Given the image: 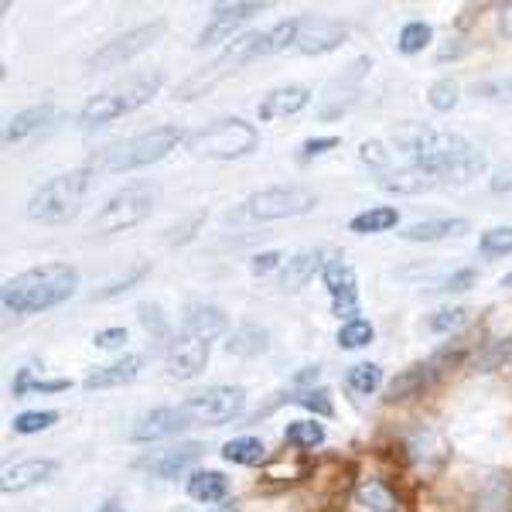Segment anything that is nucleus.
Returning a JSON list of instances; mask_svg holds the SVG:
<instances>
[{
  "label": "nucleus",
  "mask_w": 512,
  "mask_h": 512,
  "mask_svg": "<svg viewBox=\"0 0 512 512\" xmlns=\"http://www.w3.org/2000/svg\"><path fill=\"white\" fill-rule=\"evenodd\" d=\"M393 144L417 168H427L441 185H472L485 175V151L454 130H437L431 123H396Z\"/></svg>",
  "instance_id": "obj_1"
},
{
  "label": "nucleus",
  "mask_w": 512,
  "mask_h": 512,
  "mask_svg": "<svg viewBox=\"0 0 512 512\" xmlns=\"http://www.w3.org/2000/svg\"><path fill=\"white\" fill-rule=\"evenodd\" d=\"M79 287V270L72 263H41L4 284V308L14 315H38L59 308Z\"/></svg>",
  "instance_id": "obj_2"
},
{
  "label": "nucleus",
  "mask_w": 512,
  "mask_h": 512,
  "mask_svg": "<svg viewBox=\"0 0 512 512\" xmlns=\"http://www.w3.org/2000/svg\"><path fill=\"white\" fill-rule=\"evenodd\" d=\"M161 82H164L161 72H144V76H130L117 82V86L103 89V93H96L79 110V127L93 130V127H103V123H113V120L127 117V113L140 110V106H147L158 96Z\"/></svg>",
  "instance_id": "obj_3"
},
{
  "label": "nucleus",
  "mask_w": 512,
  "mask_h": 512,
  "mask_svg": "<svg viewBox=\"0 0 512 512\" xmlns=\"http://www.w3.org/2000/svg\"><path fill=\"white\" fill-rule=\"evenodd\" d=\"M181 140V130L175 123H161V127H151L144 134H134L120 144H110L96 154L89 168L93 171H110V175H120V171H134V168H147V164L161 161L168 151H175V144Z\"/></svg>",
  "instance_id": "obj_4"
},
{
  "label": "nucleus",
  "mask_w": 512,
  "mask_h": 512,
  "mask_svg": "<svg viewBox=\"0 0 512 512\" xmlns=\"http://www.w3.org/2000/svg\"><path fill=\"white\" fill-rule=\"evenodd\" d=\"M89 185H93V168H76L65 171V175H55L28 198V216L35 222H45V226H62V222L76 219Z\"/></svg>",
  "instance_id": "obj_5"
},
{
  "label": "nucleus",
  "mask_w": 512,
  "mask_h": 512,
  "mask_svg": "<svg viewBox=\"0 0 512 512\" xmlns=\"http://www.w3.org/2000/svg\"><path fill=\"white\" fill-rule=\"evenodd\" d=\"M256 55H260V31H250V35L233 38L209 65H202V69L192 72L185 82H178L175 99H181V103H192V99L212 93L219 82H226L233 72L243 69L246 62L256 59Z\"/></svg>",
  "instance_id": "obj_6"
},
{
  "label": "nucleus",
  "mask_w": 512,
  "mask_h": 512,
  "mask_svg": "<svg viewBox=\"0 0 512 512\" xmlns=\"http://www.w3.org/2000/svg\"><path fill=\"white\" fill-rule=\"evenodd\" d=\"M256 147H260V130L239 117L216 120L188 137V151L195 158H209V161H236L253 154Z\"/></svg>",
  "instance_id": "obj_7"
},
{
  "label": "nucleus",
  "mask_w": 512,
  "mask_h": 512,
  "mask_svg": "<svg viewBox=\"0 0 512 512\" xmlns=\"http://www.w3.org/2000/svg\"><path fill=\"white\" fill-rule=\"evenodd\" d=\"M161 188L151 185V181H137V185H127L120 192H113L106 198V205L96 212L93 219V233L96 236H113V233H127V229L140 226L158 205Z\"/></svg>",
  "instance_id": "obj_8"
},
{
  "label": "nucleus",
  "mask_w": 512,
  "mask_h": 512,
  "mask_svg": "<svg viewBox=\"0 0 512 512\" xmlns=\"http://www.w3.org/2000/svg\"><path fill=\"white\" fill-rule=\"evenodd\" d=\"M318 205V195L304 185H274V188H263L246 198L243 212L250 219H260V222H274V219H294V216H304Z\"/></svg>",
  "instance_id": "obj_9"
},
{
  "label": "nucleus",
  "mask_w": 512,
  "mask_h": 512,
  "mask_svg": "<svg viewBox=\"0 0 512 512\" xmlns=\"http://www.w3.org/2000/svg\"><path fill=\"white\" fill-rule=\"evenodd\" d=\"M246 407V390L243 386H209L202 393H192L181 410L188 414V420L202 427H222L229 420H236Z\"/></svg>",
  "instance_id": "obj_10"
},
{
  "label": "nucleus",
  "mask_w": 512,
  "mask_h": 512,
  "mask_svg": "<svg viewBox=\"0 0 512 512\" xmlns=\"http://www.w3.org/2000/svg\"><path fill=\"white\" fill-rule=\"evenodd\" d=\"M164 24L161 18L158 21H147V24H137V28H130V31H123L120 38H113V41H106L99 52L89 55V62H86V69L89 72H106V69H117V65L123 62H130L134 55L140 52H147L151 45H158V38L164 35Z\"/></svg>",
  "instance_id": "obj_11"
},
{
  "label": "nucleus",
  "mask_w": 512,
  "mask_h": 512,
  "mask_svg": "<svg viewBox=\"0 0 512 512\" xmlns=\"http://www.w3.org/2000/svg\"><path fill=\"white\" fill-rule=\"evenodd\" d=\"M168 342L171 345H168V355H164V366H168L171 379H195L205 366H209L212 338L181 328V332L171 335Z\"/></svg>",
  "instance_id": "obj_12"
},
{
  "label": "nucleus",
  "mask_w": 512,
  "mask_h": 512,
  "mask_svg": "<svg viewBox=\"0 0 512 512\" xmlns=\"http://www.w3.org/2000/svg\"><path fill=\"white\" fill-rule=\"evenodd\" d=\"M321 280H325L328 294H332V311L335 318L342 321H355L359 318V280H355V270L345 256H332L325 260V270H321Z\"/></svg>",
  "instance_id": "obj_13"
},
{
  "label": "nucleus",
  "mask_w": 512,
  "mask_h": 512,
  "mask_svg": "<svg viewBox=\"0 0 512 512\" xmlns=\"http://www.w3.org/2000/svg\"><path fill=\"white\" fill-rule=\"evenodd\" d=\"M263 0L256 4V0H239V4H219L216 11H212V21L202 28V35H198L195 45L205 48V45H219V41H233L239 38V24H246L250 18H256V14L263 11Z\"/></svg>",
  "instance_id": "obj_14"
},
{
  "label": "nucleus",
  "mask_w": 512,
  "mask_h": 512,
  "mask_svg": "<svg viewBox=\"0 0 512 512\" xmlns=\"http://www.w3.org/2000/svg\"><path fill=\"white\" fill-rule=\"evenodd\" d=\"M345 38H349V28H345L342 21H332V18H301V31H297L294 52H301V55H325V52H335V48H342Z\"/></svg>",
  "instance_id": "obj_15"
},
{
  "label": "nucleus",
  "mask_w": 512,
  "mask_h": 512,
  "mask_svg": "<svg viewBox=\"0 0 512 512\" xmlns=\"http://www.w3.org/2000/svg\"><path fill=\"white\" fill-rule=\"evenodd\" d=\"M188 427H192V420H188V414L178 403V407H158L151 414H144L134 424L130 437L134 441H161V437H175L181 431H188Z\"/></svg>",
  "instance_id": "obj_16"
},
{
  "label": "nucleus",
  "mask_w": 512,
  "mask_h": 512,
  "mask_svg": "<svg viewBox=\"0 0 512 512\" xmlns=\"http://www.w3.org/2000/svg\"><path fill=\"white\" fill-rule=\"evenodd\" d=\"M308 103H311V89L301 86V82H291V86L270 89V93L256 103V117H260V120L294 117V113H301Z\"/></svg>",
  "instance_id": "obj_17"
},
{
  "label": "nucleus",
  "mask_w": 512,
  "mask_h": 512,
  "mask_svg": "<svg viewBox=\"0 0 512 512\" xmlns=\"http://www.w3.org/2000/svg\"><path fill=\"white\" fill-rule=\"evenodd\" d=\"M140 369H144V355H137V352L123 355V359L110 362V366L93 369V373L82 379V386H86V390H113V386H127L140 376Z\"/></svg>",
  "instance_id": "obj_18"
},
{
  "label": "nucleus",
  "mask_w": 512,
  "mask_h": 512,
  "mask_svg": "<svg viewBox=\"0 0 512 512\" xmlns=\"http://www.w3.org/2000/svg\"><path fill=\"white\" fill-rule=\"evenodd\" d=\"M55 472H59V461L52 458H31V461H18V465L4 468V482H0V489L7 495L11 492H24L31 489V485H41L48 482Z\"/></svg>",
  "instance_id": "obj_19"
},
{
  "label": "nucleus",
  "mask_w": 512,
  "mask_h": 512,
  "mask_svg": "<svg viewBox=\"0 0 512 512\" xmlns=\"http://www.w3.org/2000/svg\"><path fill=\"white\" fill-rule=\"evenodd\" d=\"M379 188L383 192H393V195H424L431 188H441L427 168H417V164H407V168H396V171H386L379 175Z\"/></svg>",
  "instance_id": "obj_20"
},
{
  "label": "nucleus",
  "mask_w": 512,
  "mask_h": 512,
  "mask_svg": "<svg viewBox=\"0 0 512 512\" xmlns=\"http://www.w3.org/2000/svg\"><path fill=\"white\" fill-rule=\"evenodd\" d=\"M55 120V106L52 103H41V106H28V110L14 113L11 120H7L4 127V144H24L31 134H38V130H45L48 123Z\"/></svg>",
  "instance_id": "obj_21"
},
{
  "label": "nucleus",
  "mask_w": 512,
  "mask_h": 512,
  "mask_svg": "<svg viewBox=\"0 0 512 512\" xmlns=\"http://www.w3.org/2000/svg\"><path fill=\"white\" fill-rule=\"evenodd\" d=\"M202 454H205V444L185 441V444H178V448H171V451H161L154 461H147V468H151L158 478H178L181 472H188V468H192Z\"/></svg>",
  "instance_id": "obj_22"
},
{
  "label": "nucleus",
  "mask_w": 512,
  "mask_h": 512,
  "mask_svg": "<svg viewBox=\"0 0 512 512\" xmlns=\"http://www.w3.org/2000/svg\"><path fill=\"white\" fill-rule=\"evenodd\" d=\"M468 219H424L414 222V226L403 229V239L407 243H437V239H451V236H465L468 233Z\"/></svg>",
  "instance_id": "obj_23"
},
{
  "label": "nucleus",
  "mask_w": 512,
  "mask_h": 512,
  "mask_svg": "<svg viewBox=\"0 0 512 512\" xmlns=\"http://www.w3.org/2000/svg\"><path fill=\"white\" fill-rule=\"evenodd\" d=\"M226 311L216 308V304H188L185 315H181V328L195 335H205V338H216L226 332Z\"/></svg>",
  "instance_id": "obj_24"
},
{
  "label": "nucleus",
  "mask_w": 512,
  "mask_h": 512,
  "mask_svg": "<svg viewBox=\"0 0 512 512\" xmlns=\"http://www.w3.org/2000/svg\"><path fill=\"white\" fill-rule=\"evenodd\" d=\"M437 373H441V369L434 366V359H431V362H417V366L403 369V373L390 383V390H386V393H390L386 400H407V396L420 393L424 386H431V379H434Z\"/></svg>",
  "instance_id": "obj_25"
},
{
  "label": "nucleus",
  "mask_w": 512,
  "mask_h": 512,
  "mask_svg": "<svg viewBox=\"0 0 512 512\" xmlns=\"http://www.w3.org/2000/svg\"><path fill=\"white\" fill-rule=\"evenodd\" d=\"M318 270H325V260H321L318 250L297 253L294 260H287L284 274H280V287H284V291H301V287L308 284V280L315 277Z\"/></svg>",
  "instance_id": "obj_26"
},
{
  "label": "nucleus",
  "mask_w": 512,
  "mask_h": 512,
  "mask_svg": "<svg viewBox=\"0 0 512 512\" xmlns=\"http://www.w3.org/2000/svg\"><path fill=\"white\" fill-rule=\"evenodd\" d=\"M188 495H192L195 502H205V506L222 502L229 495V478L222 472H195L188 478Z\"/></svg>",
  "instance_id": "obj_27"
},
{
  "label": "nucleus",
  "mask_w": 512,
  "mask_h": 512,
  "mask_svg": "<svg viewBox=\"0 0 512 512\" xmlns=\"http://www.w3.org/2000/svg\"><path fill=\"white\" fill-rule=\"evenodd\" d=\"M226 352L239 355V359H253V355L267 352V328L260 325H243L226 338Z\"/></svg>",
  "instance_id": "obj_28"
},
{
  "label": "nucleus",
  "mask_w": 512,
  "mask_h": 512,
  "mask_svg": "<svg viewBox=\"0 0 512 512\" xmlns=\"http://www.w3.org/2000/svg\"><path fill=\"white\" fill-rule=\"evenodd\" d=\"M396 222H400V212L390 209V205H376V209L359 212V216L349 222V229L359 236H373V233H390Z\"/></svg>",
  "instance_id": "obj_29"
},
{
  "label": "nucleus",
  "mask_w": 512,
  "mask_h": 512,
  "mask_svg": "<svg viewBox=\"0 0 512 512\" xmlns=\"http://www.w3.org/2000/svg\"><path fill=\"white\" fill-rule=\"evenodd\" d=\"M297 31H301V18H287L274 24L270 31H260V55H277V52L294 48Z\"/></svg>",
  "instance_id": "obj_30"
},
{
  "label": "nucleus",
  "mask_w": 512,
  "mask_h": 512,
  "mask_svg": "<svg viewBox=\"0 0 512 512\" xmlns=\"http://www.w3.org/2000/svg\"><path fill=\"white\" fill-rule=\"evenodd\" d=\"M222 458L233 461V465H260L267 458L260 437H233V441L222 444Z\"/></svg>",
  "instance_id": "obj_31"
},
{
  "label": "nucleus",
  "mask_w": 512,
  "mask_h": 512,
  "mask_svg": "<svg viewBox=\"0 0 512 512\" xmlns=\"http://www.w3.org/2000/svg\"><path fill=\"white\" fill-rule=\"evenodd\" d=\"M355 499H359V506L366 512H400V502H396V495L383 482H362L355 489Z\"/></svg>",
  "instance_id": "obj_32"
},
{
  "label": "nucleus",
  "mask_w": 512,
  "mask_h": 512,
  "mask_svg": "<svg viewBox=\"0 0 512 512\" xmlns=\"http://www.w3.org/2000/svg\"><path fill=\"white\" fill-rule=\"evenodd\" d=\"M431 38H434V28L427 21H407L400 28L396 48H400L403 55H417V52H424V48L431 45Z\"/></svg>",
  "instance_id": "obj_33"
},
{
  "label": "nucleus",
  "mask_w": 512,
  "mask_h": 512,
  "mask_svg": "<svg viewBox=\"0 0 512 512\" xmlns=\"http://www.w3.org/2000/svg\"><path fill=\"white\" fill-rule=\"evenodd\" d=\"M284 441L294 448H318V444H325V427L318 420H294L284 427Z\"/></svg>",
  "instance_id": "obj_34"
},
{
  "label": "nucleus",
  "mask_w": 512,
  "mask_h": 512,
  "mask_svg": "<svg viewBox=\"0 0 512 512\" xmlns=\"http://www.w3.org/2000/svg\"><path fill=\"white\" fill-rule=\"evenodd\" d=\"M69 379H35L31 376V369H21L18 376H14L11 383V393L14 396H28V393H62L69 390Z\"/></svg>",
  "instance_id": "obj_35"
},
{
  "label": "nucleus",
  "mask_w": 512,
  "mask_h": 512,
  "mask_svg": "<svg viewBox=\"0 0 512 512\" xmlns=\"http://www.w3.org/2000/svg\"><path fill=\"white\" fill-rule=\"evenodd\" d=\"M345 383H349L355 393L369 396L379 390V383H383V369H379L376 362H359V366H352L349 373H345Z\"/></svg>",
  "instance_id": "obj_36"
},
{
  "label": "nucleus",
  "mask_w": 512,
  "mask_h": 512,
  "mask_svg": "<svg viewBox=\"0 0 512 512\" xmlns=\"http://www.w3.org/2000/svg\"><path fill=\"white\" fill-rule=\"evenodd\" d=\"M373 338H376V328L369 325L366 318L345 321V325L338 328V345H342V349H366Z\"/></svg>",
  "instance_id": "obj_37"
},
{
  "label": "nucleus",
  "mask_w": 512,
  "mask_h": 512,
  "mask_svg": "<svg viewBox=\"0 0 512 512\" xmlns=\"http://www.w3.org/2000/svg\"><path fill=\"white\" fill-rule=\"evenodd\" d=\"M472 318V308H441V311H434L431 318H427V328L431 332H437V335H448V332H458L465 321Z\"/></svg>",
  "instance_id": "obj_38"
},
{
  "label": "nucleus",
  "mask_w": 512,
  "mask_h": 512,
  "mask_svg": "<svg viewBox=\"0 0 512 512\" xmlns=\"http://www.w3.org/2000/svg\"><path fill=\"white\" fill-rule=\"evenodd\" d=\"M458 82L454 79H437L431 89H427V103H431V110H437V113H448V110H454L458 106Z\"/></svg>",
  "instance_id": "obj_39"
},
{
  "label": "nucleus",
  "mask_w": 512,
  "mask_h": 512,
  "mask_svg": "<svg viewBox=\"0 0 512 512\" xmlns=\"http://www.w3.org/2000/svg\"><path fill=\"white\" fill-rule=\"evenodd\" d=\"M478 253L482 256H509L512 253V226H495L478 239Z\"/></svg>",
  "instance_id": "obj_40"
},
{
  "label": "nucleus",
  "mask_w": 512,
  "mask_h": 512,
  "mask_svg": "<svg viewBox=\"0 0 512 512\" xmlns=\"http://www.w3.org/2000/svg\"><path fill=\"white\" fill-rule=\"evenodd\" d=\"M52 424H59V414H55V410H28V414L14 417V431L18 434H41Z\"/></svg>",
  "instance_id": "obj_41"
},
{
  "label": "nucleus",
  "mask_w": 512,
  "mask_h": 512,
  "mask_svg": "<svg viewBox=\"0 0 512 512\" xmlns=\"http://www.w3.org/2000/svg\"><path fill=\"white\" fill-rule=\"evenodd\" d=\"M472 93L478 99H492V103H509L512 106V76H495V79L475 82Z\"/></svg>",
  "instance_id": "obj_42"
},
{
  "label": "nucleus",
  "mask_w": 512,
  "mask_h": 512,
  "mask_svg": "<svg viewBox=\"0 0 512 512\" xmlns=\"http://www.w3.org/2000/svg\"><path fill=\"white\" fill-rule=\"evenodd\" d=\"M359 158H362V164H369V168H376L379 175H386V171H390L393 154L386 151L383 140H366V144L359 147Z\"/></svg>",
  "instance_id": "obj_43"
},
{
  "label": "nucleus",
  "mask_w": 512,
  "mask_h": 512,
  "mask_svg": "<svg viewBox=\"0 0 512 512\" xmlns=\"http://www.w3.org/2000/svg\"><path fill=\"white\" fill-rule=\"evenodd\" d=\"M291 400L297 403V407L315 410L318 417H332L335 414V403H332V393H328V390H308V393L291 396Z\"/></svg>",
  "instance_id": "obj_44"
},
{
  "label": "nucleus",
  "mask_w": 512,
  "mask_h": 512,
  "mask_svg": "<svg viewBox=\"0 0 512 512\" xmlns=\"http://www.w3.org/2000/svg\"><path fill=\"white\" fill-rule=\"evenodd\" d=\"M205 222V212H195L188 222H181V226H171L168 229V243L171 246H181V243H188V239H195V229Z\"/></svg>",
  "instance_id": "obj_45"
},
{
  "label": "nucleus",
  "mask_w": 512,
  "mask_h": 512,
  "mask_svg": "<svg viewBox=\"0 0 512 512\" xmlns=\"http://www.w3.org/2000/svg\"><path fill=\"white\" fill-rule=\"evenodd\" d=\"M335 147H338V137H315V140H304V144H301V161L321 158V154L335 151Z\"/></svg>",
  "instance_id": "obj_46"
},
{
  "label": "nucleus",
  "mask_w": 512,
  "mask_h": 512,
  "mask_svg": "<svg viewBox=\"0 0 512 512\" xmlns=\"http://www.w3.org/2000/svg\"><path fill=\"white\" fill-rule=\"evenodd\" d=\"M475 280H478V270L465 267V270H458V274H451L448 280H441V287H437V291H468Z\"/></svg>",
  "instance_id": "obj_47"
},
{
  "label": "nucleus",
  "mask_w": 512,
  "mask_h": 512,
  "mask_svg": "<svg viewBox=\"0 0 512 512\" xmlns=\"http://www.w3.org/2000/svg\"><path fill=\"white\" fill-rule=\"evenodd\" d=\"M137 311H140V321L147 325V332L154 328V332H158L161 338L168 335V321L161 318V308H158V304H140Z\"/></svg>",
  "instance_id": "obj_48"
},
{
  "label": "nucleus",
  "mask_w": 512,
  "mask_h": 512,
  "mask_svg": "<svg viewBox=\"0 0 512 512\" xmlns=\"http://www.w3.org/2000/svg\"><path fill=\"white\" fill-rule=\"evenodd\" d=\"M280 260H284V253L263 250V253H256L253 260H250V270H253L256 277H263V274H270V270H277V267H280Z\"/></svg>",
  "instance_id": "obj_49"
},
{
  "label": "nucleus",
  "mask_w": 512,
  "mask_h": 512,
  "mask_svg": "<svg viewBox=\"0 0 512 512\" xmlns=\"http://www.w3.org/2000/svg\"><path fill=\"white\" fill-rule=\"evenodd\" d=\"M123 342H127V328H103L93 338L96 349H123Z\"/></svg>",
  "instance_id": "obj_50"
},
{
  "label": "nucleus",
  "mask_w": 512,
  "mask_h": 512,
  "mask_svg": "<svg viewBox=\"0 0 512 512\" xmlns=\"http://www.w3.org/2000/svg\"><path fill=\"white\" fill-rule=\"evenodd\" d=\"M144 274H147V267H140L137 274H130L127 280H120V284H110V287H106V291H99L96 297H103V301H106V297H117V294H123V291H127L130 284H137V280L144 277Z\"/></svg>",
  "instance_id": "obj_51"
},
{
  "label": "nucleus",
  "mask_w": 512,
  "mask_h": 512,
  "mask_svg": "<svg viewBox=\"0 0 512 512\" xmlns=\"http://www.w3.org/2000/svg\"><path fill=\"white\" fill-rule=\"evenodd\" d=\"M499 28H502V35L512 38V4L502 7V14H499Z\"/></svg>",
  "instance_id": "obj_52"
},
{
  "label": "nucleus",
  "mask_w": 512,
  "mask_h": 512,
  "mask_svg": "<svg viewBox=\"0 0 512 512\" xmlns=\"http://www.w3.org/2000/svg\"><path fill=\"white\" fill-rule=\"evenodd\" d=\"M96 512H123V506L120 502H106V506H99Z\"/></svg>",
  "instance_id": "obj_53"
},
{
  "label": "nucleus",
  "mask_w": 512,
  "mask_h": 512,
  "mask_svg": "<svg viewBox=\"0 0 512 512\" xmlns=\"http://www.w3.org/2000/svg\"><path fill=\"white\" fill-rule=\"evenodd\" d=\"M502 287H506V291H512V274L502 277Z\"/></svg>",
  "instance_id": "obj_54"
}]
</instances>
